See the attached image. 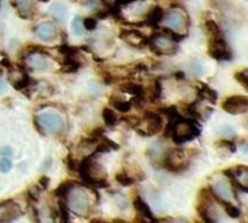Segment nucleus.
<instances>
[{"label": "nucleus", "instance_id": "nucleus-32", "mask_svg": "<svg viewBox=\"0 0 248 223\" xmlns=\"http://www.w3.org/2000/svg\"><path fill=\"white\" fill-rule=\"evenodd\" d=\"M217 147H218V148H224V149H230V152H231V154H234V152L237 151V145H235V142H232V141H228V139L218 141Z\"/></svg>", "mask_w": 248, "mask_h": 223}, {"label": "nucleus", "instance_id": "nucleus-13", "mask_svg": "<svg viewBox=\"0 0 248 223\" xmlns=\"http://www.w3.org/2000/svg\"><path fill=\"white\" fill-rule=\"evenodd\" d=\"M44 57H46V55H44V54H31V55H26V68L31 70V71H44V70H48L49 68V64H48V61Z\"/></svg>", "mask_w": 248, "mask_h": 223}, {"label": "nucleus", "instance_id": "nucleus-2", "mask_svg": "<svg viewBox=\"0 0 248 223\" xmlns=\"http://www.w3.org/2000/svg\"><path fill=\"white\" fill-rule=\"evenodd\" d=\"M67 206L78 216H87L90 213V199L89 194L83 187H78L77 184L71 187L68 194L65 196Z\"/></svg>", "mask_w": 248, "mask_h": 223}, {"label": "nucleus", "instance_id": "nucleus-38", "mask_svg": "<svg viewBox=\"0 0 248 223\" xmlns=\"http://www.w3.org/2000/svg\"><path fill=\"white\" fill-rule=\"evenodd\" d=\"M38 184H39V189H41V190H45V189H48V184H49V177H45V176H44V177H41Z\"/></svg>", "mask_w": 248, "mask_h": 223}, {"label": "nucleus", "instance_id": "nucleus-24", "mask_svg": "<svg viewBox=\"0 0 248 223\" xmlns=\"http://www.w3.org/2000/svg\"><path fill=\"white\" fill-rule=\"evenodd\" d=\"M205 29H206V32L209 33V36H219V35H224L222 33V29L218 26V23L215 22V20H212V19H209V20H206L205 22Z\"/></svg>", "mask_w": 248, "mask_h": 223}, {"label": "nucleus", "instance_id": "nucleus-9", "mask_svg": "<svg viewBox=\"0 0 248 223\" xmlns=\"http://www.w3.org/2000/svg\"><path fill=\"white\" fill-rule=\"evenodd\" d=\"M222 109L231 115H243L248 110V97L243 94L230 96L222 102Z\"/></svg>", "mask_w": 248, "mask_h": 223}, {"label": "nucleus", "instance_id": "nucleus-5", "mask_svg": "<svg viewBox=\"0 0 248 223\" xmlns=\"http://www.w3.org/2000/svg\"><path fill=\"white\" fill-rule=\"evenodd\" d=\"M148 46L157 55H174L179 49L177 42H174L170 36H167L161 30L158 33H154L153 36H150Z\"/></svg>", "mask_w": 248, "mask_h": 223}, {"label": "nucleus", "instance_id": "nucleus-14", "mask_svg": "<svg viewBox=\"0 0 248 223\" xmlns=\"http://www.w3.org/2000/svg\"><path fill=\"white\" fill-rule=\"evenodd\" d=\"M211 190H212L214 197L221 199V200H228V202H231V199H232V196H234V190L227 184L225 180L217 181Z\"/></svg>", "mask_w": 248, "mask_h": 223}, {"label": "nucleus", "instance_id": "nucleus-33", "mask_svg": "<svg viewBox=\"0 0 248 223\" xmlns=\"http://www.w3.org/2000/svg\"><path fill=\"white\" fill-rule=\"evenodd\" d=\"M83 28H84V30H94L97 28V19L96 17L83 19Z\"/></svg>", "mask_w": 248, "mask_h": 223}, {"label": "nucleus", "instance_id": "nucleus-3", "mask_svg": "<svg viewBox=\"0 0 248 223\" xmlns=\"http://www.w3.org/2000/svg\"><path fill=\"white\" fill-rule=\"evenodd\" d=\"M160 165L171 173H182L189 167V155L187 151H183L180 148H170L166 149Z\"/></svg>", "mask_w": 248, "mask_h": 223}, {"label": "nucleus", "instance_id": "nucleus-22", "mask_svg": "<svg viewBox=\"0 0 248 223\" xmlns=\"http://www.w3.org/2000/svg\"><path fill=\"white\" fill-rule=\"evenodd\" d=\"M102 118H103V120H105L106 126H109V128L115 126V125L119 122L118 115H116V113H115V110H113V109H110V107H105V109H103V112H102Z\"/></svg>", "mask_w": 248, "mask_h": 223}, {"label": "nucleus", "instance_id": "nucleus-21", "mask_svg": "<svg viewBox=\"0 0 248 223\" xmlns=\"http://www.w3.org/2000/svg\"><path fill=\"white\" fill-rule=\"evenodd\" d=\"M61 62H62V70H61V73H67V74H70V73H77V71L80 70V67H81V64H80L78 61L73 59V57H65V59L61 61Z\"/></svg>", "mask_w": 248, "mask_h": 223}, {"label": "nucleus", "instance_id": "nucleus-37", "mask_svg": "<svg viewBox=\"0 0 248 223\" xmlns=\"http://www.w3.org/2000/svg\"><path fill=\"white\" fill-rule=\"evenodd\" d=\"M67 167H68V171H77V167H78V164L73 160V155H68L67 157Z\"/></svg>", "mask_w": 248, "mask_h": 223}, {"label": "nucleus", "instance_id": "nucleus-36", "mask_svg": "<svg viewBox=\"0 0 248 223\" xmlns=\"http://www.w3.org/2000/svg\"><path fill=\"white\" fill-rule=\"evenodd\" d=\"M121 120H122L124 123H126L129 128H134V129H135L137 125L140 123V118H138V116H125V118H122Z\"/></svg>", "mask_w": 248, "mask_h": 223}, {"label": "nucleus", "instance_id": "nucleus-39", "mask_svg": "<svg viewBox=\"0 0 248 223\" xmlns=\"http://www.w3.org/2000/svg\"><path fill=\"white\" fill-rule=\"evenodd\" d=\"M0 155H1V157H9V158H10V157L13 155V151H12L10 147H4V148L0 149Z\"/></svg>", "mask_w": 248, "mask_h": 223}, {"label": "nucleus", "instance_id": "nucleus-12", "mask_svg": "<svg viewBox=\"0 0 248 223\" xmlns=\"http://www.w3.org/2000/svg\"><path fill=\"white\" fill-rule=\"evenodd\" d=\"M36 35L42 39V41H54L58 36V29L54 23L51 22H42L35 28Z\"/></svg>", "mask_w": 248, "mask_h": 223}, {"label": "nucleus", "instance_id": "nucleus-18", "mask_svg": "<svg viewBox=\"0 0 248 223\" xmlns=\"http://www.w3.org/2000/svg\"><path fill=\"white\" fill-rule=\"evenodd\" d=\"M214 199H215L217 203H219V205L224 208V210L227 212V215H228L230 218H232V219H240V218H241V210H240V208H237L235 205H232V203L228 202V200H221V199H217V197H214Z\"/></svg>", "mask_w": 248, "mask_h": 223}, {"label": "nucleus", "instance_id": "nucleus-19", "mask_svg": "<svg viewBox=\"0 0 248 223\" xmlns=\"http://www.w3.org/2000/svg\"><path fill=\"white\" fill-rule=\"evenodd\" d=\"M121 91L132 94V96H144L145 97V90L141 84L137 83H125L121 86Z\"/></svg>", "mask_w": 248, "mask_h": 223}, {"label": "nucleus", "instance_id": "nucleus-7", "mask_svg": "<svg viewBox=\"0 0 248 223\" xmlns=\"http://www.w3.org/2000/svg\"><path fill=\"white\" fill-rule=\"evenodd\" d=\"M36 123H39V131L45 129L52 135H60L64 131V120L58 113L44 112L36 116Z\"/></svg>", "mask_w": 248, "mask_h": 223}, {"label": "nucleus", "instance_id": "nucleus-41", "mask_svg": "<svg viewBox=\"0 0 248 223\" xmlns=\"http://www.w3.org/2000/svg\"><path fill=\"white\" fill-rule=\"evenodd\" d=\"M135 71H148V67L144 64V62H138L137 65H135Z\"/></svg>", "mask_w": 248, "mask_h": 223}, {"label": "nucleus", "instance_id": "nucleus-10", "mask_svg": "<svg viewBox=\"0 0 248 223\" xmlns=\"http://www.w3.org/2000/svg\"><path fill=\"white\" fill-rule=\"evenodd\" d=\"M121 39H124L125 42H128L131 46L135 48H144L148 46V36H145L142 32L137 30V29H122L119 33Z\"/></svg>", "mask_w": 248, "mask_h": 223}, {"label": "nucleus", "instance_id": "nucleus-4", "mask_svg": "<svg viewBox=\"0 0 248 223\" xmlns=\"http://www.w3.org/2000/svg\"><path fill=\"white\" fill-rule=\"evenodd\" d=\"M164 20L166 23L170 26V29L179 32V30H183V33L187 35V29H189V25H190V19L185 10L183 6L180 4H171V9L164 13Z\"/></svg>", "mask_w": 248, "mask_h": 223}, {"label": "nucleus", "instance_id": "nucleus-42", "mask_svg": "<svg viewBox=\"0 0 248 223\" xmlns=\"http://www.w3.org/2000/svg\"><path fill=\"white\" fill-rule=\"evenodd\" d=\"M108 16H109V12H105V10H100L96 13V19H105Z\"/></svg>", "mask_w": 248, "mask_h": 223}, {"label": "nucleus", "instance_id": "nucleus-1", "mask_svg": "<svg viewBox=\"0 0 248 223\" xmlns=\"http://www.w3.org/2000/svg\"><path fill=\"white\" fill-rule=\"evenodd\" d=\"M201 131L198 125L190 120V118H183L182 115L173 120H169V126L166 128L164 136L171 138L176 145H182L199 136Z\"/></svg>", "mask_w": 248, "mask_h": 223}, {"label": "nucleus", "instance_id": "nucleus-25", "mask_svg": "<svg viewBox=\"0 0 248 223\" xmlns=\"http://www.w3.org/2000/svg\"><path fill=\"white\" fill-rule=\"evenodd\" d=\"M161 91H163L161 81H160V78H157V80L153 83V86H151V90H150V100H151V102H157V100H160V97H161Z\"/></svg>", "mask_w": 248, "mask_h": 223}, {"label": "nucleus", "instance_id": "nucleus-11", "mask_svg": "<svg viewBox=\"0 0 248 223\" xmlns=\"http://www.w3.org/2000/svg\"><path fill=\"white\" fill-rule=\"evenodd\" d=\"M22 209L20 206L13 200H4L0 202V222H12L17 218H20Z\"/></svg>", "mask_w": 248, "mask_h": 223}, {"label": "nucleus", "instance_id": "nucleus-26", "mask_svg": "<svg viewBox=\"0 0 248 223\" xmlns=\"http://www.w3.org/2000/svg\"><path fill=\"white\" fill-rule=\"evenodd\" d=\"M81 49H83V46H70V45H67V44H62V45L58 48V51H60L64 57H76Z\"/></svg>", "mask_w": 248, "mask_h": 223}, {"label": "nucleus", "instance_id": "nucleus-15", "mask_svg": "<svg viewBox=\"0 0 248 223\" xmlns=\"http://www.w3.org/2000/svg\"><path fill=\"white\" fill-rule=\"evenodd\" d=\"M13 6L16 7L17 13L23 19H31L33 17L35 13V0H13Z\"/></svg>", "mask_w": 248, "mask_h": 223}, {"label": "nucleus", "instance_id": "nucleus-29", "mask_svg": "<svg viewBox=\"0 0 248 223\" xmlns=\"http://www.w3.org/2000/svg\"><path fill=\"white\" fill-rule=\"evenodd\" d=\"M71 26H73V32H74L77 36H81V35L84 33V28H83V19H81V17H74V19H73V23H71Z\"/></svg>", "mask_w": 248, "mask_h": 223}, {"label": "nucleus", "instance_id": "nucleus-8", "mask_svg": "<svg viewBox=\"0 0 248 223\" xmlns=\"http://www.w3.org/2000/svg\"><path fill=\"white\" fill-rule=\"evenodd\" d=\"M209 55L218 61H231L232 59V51L230 49L224 35L219 36H209Z\"/></svg>", "mask_w": 248, "mask_h": 223}, {"label": "nucleus", "instance_id": "nucleus-31", "mask_svg": "<svg viewBox=\"0 0 248 223\" xmlns=\"http://www.w3.org/2000/svg\"><path fill=\"white\" fill-rule=\"evenodd\" d=\"M26 55H31V54H44V55H49V52L46 51V48L44 46H38V45H29L26 46Z\"/></svg>", "mask_w": 248, "mask_h": 223}, {"label": "nucleus", "instance_id": "nucleus-6", "mask_svg": "<svg viewBox=\"0 0 248 223\" xmlns=\"http://www.w3.org/2000/svg\"><path fill=\"white\" fill-rule=\"evenodd\" d=\"M137 132L141 136H151L163 129V118L158 112H145L144 118L137 125Z\"/></svg>", "mask_w": 248, "mask_h": 223}, {"label": "nucleus", "instance_id": "nucleus-44", "mask_svg": "<svg viewBox=\"0 0 248 223\" xmlns=\"http://www.w3.org/2000/svg\"><path fill=\"white\" fill-rule=\"evenodd\" d=\"M1 91H4V81L0 78V93H1Z\"/></svg>", "mask_w": 248, "mask_h": 223}, {"label": "nucleus", "instance_id": "nucleus-17", "mask_svg": "<svg viewBox=\"0 0 248 223\" xmlns=\"http://www.w3.org/2000/svg\"><path fill=\"white\" fill-rule=\"evenodd\" d=\"M132 205H134V208L137 209V212H138L144 219H147V221H150V222H155V221H157V219L154 218V215H153L150 206L144 202V199L135 197V199L132 200Z\"/></svg>", "mask_w": 248, "mask_h": 223}, {"label": "nucleus", "instance_id": "nucleus-30", "mask_svg": "<svg viewBox=\"0 0 248 223\" xmlns=\"http://www.w3.org/2000/svg\"><path fill=\"white\" fill-rule=\"evenodd\" d=\"M248 73L247 70H241V71H235V74H234V77H235V80L244 87V89H248V78H247Z\"/></svg>", "mask_w": 248, "mask_h": 223}, {"label": "nucleus", "instance_id": "nucleus-34", "mask_svg": "<svg viewBox=\"0 0 248 223\" xmlns=\"http://www.w3.org/2000/svg\"><path fill=\"white\" fill-rule=\"evenodd\" d=\"M49 12H51V13H54L55 16L61 17V16H64V13H65V7H64L61 3H54V4H51Z\"/></svg>", "mask_w": 248, "mask_h": 223}, {"label": "nucleus", "instance_id": "nucleus-40", "mask_svg": "<svg viewBox=\"0 0 248 223\" xmlns=\"http://www.w3.org/2000/svg\"><path fill=\"white\" fill-rule=\"evenodd\" d=\"M81 4L83 6H87V7H96L99 4V0H83Z\"/></svg>", "mask_w": 248, "mask_h": 223}, {"label": "nucleus", "instance_id": "nucleus-28", "mask_svg": "<svg viewBox=\"0 0 248 223\" xmlns=\"http://www.w3.org/2000/svg\"><path fill=\"white\" fill-rule=\"evenodd\" d=\"M116 181H118L121 186H124V187H129V186H132V184L135 183V178H134L132 176L125 174V173H118V174H116Z\"/></svg>", "mask_w": 248, "mask_h": 223}, {"label": "nucleus", "instance_id": "nucleus-16", "mask_svg": "<svg viewBox=\"0 0 248 223\" xmlns=\"http://www.w3.org/2000/svg\"><path fill=\"white\" fill-rule=\"evenodd\" d=\"M164 13L166 12H164V9L161 6H153L150 9V12L147 13L144 23L148 25L150 28H157V25L164 19Z\"/></svg>", "mask_w": 248, "mask_h": 223}, {"label": "nucleus", "instance_id": "nucleus-20", "mask_svg": "<svg viewBox=\"0 0 248 223\" xmlns=\"http://www.w3.org/2000/svg\"><path fill=\"white\" fill-rule=\"evenodd\" d=\"M198 96L199 97H205V99H208L211 103H217V100H218V93L212 89V87H209L208 84H202L199 89H198Z\"/></svg>", "mask_w": 248, "mask_h": 223}, {"label": "nucleus", "instance_id": "nucleus-23", "mask_svg": "<svg viewBox=\"0 0 248 223\" xmlns=\"http://www.w3.org/2000/svg\"><path fill=\"white\" fill-rule=\"evenodd\" d=\"M110 106L115 107V110H118V112H121V113H126V112L131 110L132 103H131V102L119 100V99H116L115 96H112V97H110Z\"/></svg>", "mask_w": 248, "mask_h": 223}, {"label": "nucleus", "instance_id": "nucleus-43", "mask_svg": "<svg viewBox=\"0 0 248 223\" xmlns=\"http://www.w3.org/2000/svg\"><path fill=\"white\" fill-rule=\"evenodd\" d=\"M174 75H176V78H177V80H179V78H180V80H183V78H185V73H183V71H177Z\"/></svg>", "mask_w": 248, "mask_h": 223}, {"label": "nucleus", "instance_id": "nucleus-35", "mask_svg": "<svg viewBox=\"0 0 248 223\" xmlns=\"http://www.w3.org/2000/svg\"><path fill=\"white\" fill-rule=\"evenodd\" d=\"M12 170V160L9 157H1L0 160V171L1 173H9Z\"/></svg>", "mask_w": 248, "mask_h": 223}, {"label": "nucleus", "instance_id": "nucleus-27", "mask_svg": "<svg viewBox=\"0 0 248 223\" xmlns=\"http://www.w3.org/2000/svg\"><path fill=\"white\" fill-rule=\"evenodd\" d=\"M73 186H76V183H73V181H64L62 184H60V186L55 189L54 194H55L57 197H65V196L68 194V192L71 190Z\"/></svg>", "mask_w": 248, "mask_h": 223}]
</instances>
